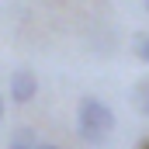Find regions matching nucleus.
<instances>
[{
  "instance_id": "7ed1b4c3",
  "label": "nucleus",
  "mask_w": 149,
  "mask_h": 149,
  "mask_svg": "<svg viewBox=\"0 0 149 149\" xmlns=\"http://www.w3.org/2000/svg\"><path fill=\"white\" fill-rule=\"evenodd\" d=\"M132 101L139 104V111H142V114H149V83H142V87L132 94Z\"/></svg>"
},
{
  "instance_id": "423d86ee",
  "label": "nucleus",
  "mask_w": 149,
  "mask_h": 149,
  "mask_svg": "<svg viewBox=\"0 0 149 149\" xmlns=\"http://www.w3.org/2000/svg\"><path fill=\"white\" fill-rule=\"evenodd\" d=\"M3 114H7V94H0V125H3Z\"/></svg>"
},
{
  "instance_id": "f03ea898",
  "label": "nucleus",
  "mask_w": 149,
  "mask_h": 149,
  "mask_svg": "<svg viewBox=\"0 0 149 149\" xmlns=\"http://www.w3.org/2000/svg\"><path fill=\"white\" fill-rule=\"evenodd\" d=\"M38 94V76L31 66H17L14 73H10V83H7V97L14 101V104H31Z\"/></svg>"
},
{
  "instance_id": "f257e3e1",
  "label": "nucleus",
  "mask_w": 149,
  "mask_h": 149,
  "mask_svg": "<svg viewBox=\"0 0 149 149\" xmlns=\"http://www.w3.org/2000/svg\"><path fill=\"white\" fill-rule=\"evenodd\" d=\"M114 132V111L101 101V97H80L76 104V135L87 146H104L108 135Z\"/></svg>"
},
{
  "instance_id": "6e6552de",
  "label": "nucleus",
  "mask_w": 149,
  "mask_h": 149,
  "mask_svg": "<svg viewBox=\"0 0 149 149\" xmlns=\"http://www.w3.org/2000/svg\"><path fill=\"white\" fill-rule=\"evenodd\" d=\"M35 149H63V146H56V142H35Z\"/></svg>"
},
{
  "instance_id": "0eeeda50",
  "label": "nucleus",
  "mask_w": 149,
  "mask_h": 149,
  "mask_svg": "<svg viewBox=\"0 0 149 149\" xmlns=\"http://www.w3.org/2000/svg\"><path fill=\"white\" fill-rule=\"evenodd\" d=\"M7 149H35V146H28V142H14V139H10V146Z\"/></svg>"
},
{
  "instance_id": "20e7f679",
  "label": "nucleus",
  "mask_w": 149,
  "mask_h": 149,
  "mask_svg": "<svg viewBox=\"0 0 149 149\" xmlns=\"http://www.w3.org/2000/svg\"><path fill=\"white\" fill-rule=\"evenodd\" d=\"M14 142H28V146H35L38 142V135H35V128H14Z\"/></svg>"
},
{
  "instance_id": "9d476101",
  "label": "nucleus",
  "mask_w": 149,
  "mask_h": 149,
  "mask_svg": "<svg viewBox=\"0 0 149 149\" xmlns=\"http://www.w3.org/2000/svg\"><path fill=\"white\" fill-rule=\"evenodd\" d=\"M139 149H149V139H146V142H142V146H139Z\"/></svg>"
},
{
  "instance_id": "1a4fd4ad",
  "label": "nucleus",
  "mask_w": 149,
  "mask_h": 149,
  "mask_svg": "<svg viewBox=\"0 0 149 149\" xmlns=\"http://www.w3.org/2000/svg\"><path fill=\"white\" fill-rule=\"evenodd\" d=\"M142 10H146V14H149V0H142Z\"/></svg>"
},
{
  "instance_id": "39448f33",
  "label": "nucleus",
  "mask_w": 149,
  "mask_h": 149,
  "mask_svg": "<svg viewBox=\"0 0 149 149\" xmlns=\"http://www.w3.org/2000/svg\"><path fill=\"white\" fill-rule=\"evenodd\" d=\"M135 56H139L142 63H149V31L139 38V42H135Z\"/></svg>"
}]
</instances>
